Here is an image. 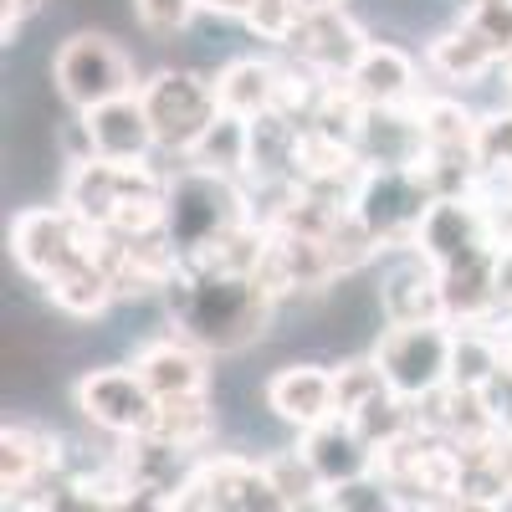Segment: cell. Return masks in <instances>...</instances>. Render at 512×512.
<instances>
[{"instance_id":"cell-14","label":"cell","mask_w":512,"mask_h":512,"mask_svg":"<svg viewBox=\"0 0 512 512\" xmlns=\"http://www.w3.org/2000/svg\"><path fill=\"white\" fill-rule=\"evenodd\" d=\"M82 128V144H88V154L82 159H108V164H149V154L159 149L154 139V123L134 98H118L108 108H93V113H82L77 118Z\"/></svg>"},{"instance_id":"cell-13","label":"cell","mask_w":512,"mask_h":512,"mask_svg":"<svg viewBox=\"0 0 512 512\" xmlns=\"http://www.w3.org/2000/svg\"><path fill=\"white\" fill-rule=\"evenodd\" d=\"M379 308L384 328H420V323H451L441 272L425 262L420 251H405V262L390 267V277L379 282Z\"/></svg>"},{"instance_id":"cell-33","label":"cell","mask_w":512,"mask_h":512,"mask_svg":"<svg viewBox=\"0 0 512 512\" xmlns=\"http://www.w3.org/2000/svg\"><path fill=\"white\" fill-rule=\"evenodd\" d=\"M251 6L256 0H200V11H210V16H251Z\"/></svg>"},{"instance_id":"cell-30","label":"cell","mask_w":512,"mask_h":512,"mask_svg":"<svg viewBox=\"0 0 512 512\" xmlns=\"http://www.w3.org/2000/svg\"><path fill=\"white\" fill-rule=\"evenodd\" d=\"M36 6H41V0H0V36L11 41V36L26 26V16H31Z\"/></svg>"},{"instance_id":"cell-27","label":"cell","mask_w":512,"mask_h":512,"mask_svg":"<svg viewBox=\"0 0 512 512\" xmlns=\"http://www.w3.org/2000/svg\"><path fill=\"white\" fill-rule=\"evenodd\" d=\"M308 21V6L303 0H256L246 26L251 36H262V41H277V47H287V41L297 36V26Z\"/></svg>"},{"instance_id":"cell-15","label":"cell","mask_w":512,"mask_h":512,"mask_svg":"<svg viewBox=\"0 0 512 512\" xmlns=\"http://www.w3.org/2000/svg\"><path fill=\"white\" fill-rule=\"evenodd\" d=\"M267 405L277 420H287L297 436L318 431L323 420L338 415V384H333V369L323 364H287L267 379Z\"/></svg>"},{"instance_id":"cell-31","label":"cell","mask_w":512,"mask_h":512,"mask_svg":"<svg viewBox=\"0 0 512 512\" xmlns=\"http://www.w3.org/2000/svg\"><path fill=\"white\" fill-rule=\"evenodd\" d=\"M497 297H502V313H512V231L502 236L497 251Z\"/></svg>"},{"instance_id":"cell-12","label":"cell","mask_w":512,"mask_h":512,"mask_svg":"<svg viewBox=\"0 0 512 512\" xmlns=\"http://www.w3.org/2000/svg\"><path fill=\"white\" fill-rule=\"evenodd\" d=\"M287 52L297 57V67H308L323 82H344L359 57L369 52V36L349 11H308V21L297 26V36L287 41Z\"/></svg>"},{"instance_id":"cell-2","label":"cell","mask_w":512,"mask_h":512,"mask_svg":"<svg viewBox=\"0 0 512 512\" xmlns=\"http://www.w3.org/2000/svg\"><path fill=\"white\" fill-rule=\"evenodd\" d=\"M164 308H169V318H175V333L190 338L195 349L231 354V349H246V344L262 338L277 303L256 287V277L180 267V277L164 287Z\"/></svg>"},{"instance_id":"cell-25","label":"cell","mask_w":512,"mask_h":512,"mask_svg":"<svg viewBox=\"0 0 512 512\" xmlns=\"http://www.w3.org/2000/svg\"><path fill=\"white\" fill-rule=\"evenodd\" d=\"M333 384H338V415L344 420H359L364 410H374L379 400H390V379H384V369L369 359H349V364H338L333 369Z\"/></svg>"},{"instance_id":"cell-1","label":"cell","mask_w":512,"mask_h":512,"mask_svg":"<svg viewBox=\"0 0 512 512\" xmlns=\"http://www.w3.org/2000/svg\"><path fill=\"white\" fill-rule=\"evenodd\" d=\"M62 205L77 221H88L103 236L134 241L159 236L169 221V175L154 164H108V159H77Z\"/></svg>"},{"instance_id":"cell-4","label":"cell","mask_w":512,"mask_h":512,"mask_svg":"<svg viewBox=\"0 0 512 512\" xmlns=\"http://www.w3.org/2000/svg\"><path fill=\"white\" fill-rule=\"evenodd\" d=\"M103 251H108V236L93 231L88 221H77L67 205H31L11 221V256L41 287L103 262Z\"/></svg>"},{"instance_id":"cell-19","label":"cell","mask_w":512,"mask_h":512,"mask_svg":"<svg viewBox=\"0 0 512 512\" xmlns=\"http://www.w3.org/2000/svg\"><path fill=\"white\" fill-rule=\"evenodd\" d=\"M277 93H282V67L267 57H236L216 72V98H221V113L231 118H246V123L272 118Z\"/></svg>"},{"instance_id":"cell-10","label":"cell","mask_w":512,"mask_h":512,"mask_svg":"<svg viewBox=\"0 0 512 512\" xmlns=\"http://www.w3.org/2000/svg\"><path fill=\"white\" fill-rule=\"evenodd\" d=\"M72 400H77L82 420L113 441H144L154 431V415H159V400L134 364L88 369L72 384Z\"/></svg>"},{"instance_id":"cell-8","label":"cell","mask_w":512,"mask_h":512,"mask_svg":"<svg viewBox=\"0 0 512 512\" xmlns=\"http://www.w3.org/2000/svg\"><path fill=\"white\" fill-rule=\"evenodd\" d=\"M451 354H456V328L451 323H420V328H384L374 344V364L384 369L390 390L405 405L431 400L451 384Z\"/></svg>"},{"instance_id":"cell-32","label":"cell","mask_w":512,"mask_h":512,"mask_svg":"<svg viewBox=\"0 0 512 512\" xmlns=\"http://www.w3.org/2000/svg\"><path fill=\"white\" fill-rule=\"evenodd\" d=\"M425 512H502V507H497V502H482V497H472V492H456V497L425 507Z\"/></svg>"},{"instance_id":"cell-17","label":"cell","mask_w":512,"mask_h":512,"mask_svg":"<svg viewBox=\"0 0 512 512\" xmlns=\"http://www.w3.org/2000/svg\"><path fill=\"white\" fill-rule=\"evenodd\" d=\"M134 369L144 374L154 400H190V395H205L210 390L205 354L190 344V338H180V333L149 338V344L134 354Z\"/></svg>"},{"instance_id":"cell-16","label":"cell","mask_w":512,"mask_h":512,"mask_svg":"<svg viewBox=\"0 0 512 512\" xmlns=\"http://www.w3.org/2000/svg\"><path fill=\"white\" fill-rule=\"evenodd\" d=\"M297 451H303V456L313 461V472L323 477V487H328V492L374 477V461H379V456H374V446L359 436V425H354V420H344V415H333V420H323V425H318V431H308Z\"/></svg>"},{"instance_id":"cell-11","label":"cell","mask_w":512,"mask_h":512,"mask_svg":"<svg viewBox=\"0 0 512 512\" xmlns=\"http://www.w3.org/2000/svg\"><path fill=\"white\" fill-rule=\"evenodd\" d=\"M175 512H292L267 482L262 461L246 456H210L175 497Z\"/></svg>"},{"instance_id":"cell-18","label":"cell","mask_w":512,"mask_h":512,"mask_svg":"<svg viewBox=\"0 0 512 512\" xmlns=\"http://www.w3.org/2000/svg\"><path fill=\"white\" fill-rule=\"evenodd\" d=\"M349 93L374 113V108H405L415 103V62L390 47V41H369V52L359 57V67L344 77Z\"/></svg>"},{"instance_id":"cell-5","label":"cell","mask_w":512,"mask_h":512,"mask_svg":"<svg viewBox=\"0 0 512 512\" xmlns=\"http://www.w3.org/2000/svg\"><path fill=\"white\" fill-rule=\"evenodd\" d=\"M502 236H507V231L497 226V216H492L482 200L456 195V200H436V205H431V216H425V226H420L415 251L441 272V282H451V277H466V272L497 267Z\"/></svg>"},{"instance_id":"cell-28","label":"cell","mask_w":512,"mask_h":512,"mask_svg":"<svg viewBox=\"0 0 512 512\" xmlns=\"http://www.w3.org/2000/svg\"><path fill=\"white\" fill-rule=\"evenodd\" d=\"M134 11L144 21V31L154 36H175L190 26V16L200 11V0H134Z\"/></svg>"},{"instance_id":"cell-26","label":"cell","mask_w":512,"mask_h":512,"mask_svg":"<svg viewBox=\"0 0 512 512\" xmlns=\"http://www.w3.org/2000/svg\"><path fill=\"white\" fill-rule=\"evenodd\" d=\"M461 26L482 41L497 67H512V0H472Z\"/></svg>"},{"instance_id":"cell-20","label":"cell","mask_w":512,"mask_h":512,"mask_svg":"<svg viewBox=\"0 0 512 512\" xmlns=\"http://www.w3.org/2000/svg\"><path fill=\"white\" fill-rule=\"evenodd\" d=\"M47 472H57V441L36 425H6L0 431V492H6V502L31 497Z\"/></svg>"},{"instance_id":"cell-29","label":"cell","mask_w":512,"mask_h":512,"mask_svg":"<svg viewBox=\"0 0 512 512\" xmlns=\"http://www.w3.org/2000/svg\"><path fill=\"white\" fill-rule=\"evenodd\" d=\"M482 169H512V108L482 118V144H477Z\"/></svg>"},{"instance_id":"cell-24","label":"cell","mask_w":512,"mask_h":512,"mask_svg":"<svg viewBox=\"0 0 512 512\" xmlns=\"http://www.w3.org/2000/svg\"><path fill=\"white\" fill-rule=\"evenodd\" d=\"M431 72L436 77H446V82H477V77H487L497 62L487 57V47L466 31V26H451V31H441L436 41H431Z\"/></svg>"},{"instance_id":"cell-23","label":"cell","mask_w":512,"mask_h":512,"mask_svg":"<svg viewBox=\"0 0 512 512\" xmlns=\"http://www.w3.org/2000/svg\"><path fill=\"white\" fill-rule=\"evenodd\" d=\"M262 472H267V482L277 487V497H282L292 512L323 507V497H328L323 477L313 472V461L297 451V446H292V451H277V456H262Z\"/></svg>"},{"instance_id":"cell-34","label":"cell","mask_w":512,"mask_h":512,"mask_svg":"<svg viewBox=\"0 0 512 512\" xmlns=\"http://www.w3.org/2000/svg\"><path fill=\"white\" fill-rule=\"evenodd\" d=\"M502 379L512 384V328H502Z\"/></svg>"},{"instance_id":"cell-6","label":"cell","mask_w":512,"mask_h":512,"mask_svg":"<svg viewBox=\"0 0 512 512\" xmlns=\"http://www.w3.org/2000/svg\"><path fill=\"white\" fill-rule=\"evenodd\" d=\"M52 82L57 93L77 108V113H93L108 108L118 98H134L144 82L134 77V57H128L113 36L103 31H77L67 36L57 57H52Z\"/></svg>"},{"instance_id":"cell-3","label":"cell","mask_w":512,"mask_h":512,"mask_svg":"<svg viewBox=\"0 0 512 512\" xmlns=\"http://www.w3.org/2000/svg\"><path fill=\"white\" fill-rule=\"evenodd\" d=\"M251 221H256V210L246 205L236 180L205 175V169H185V164H180V175H169L164 236H169V246L180 251V267L200 262L205 251H216L226 236H236Z\"/></svg>"},{"instance_id":"cell-22","label":"cell","mask_w":512,"mask_h":512,"mask_svg":"<svg viewBox=\"0 0 512 512\" xmlns=\"http://www.w3.org/2000/svg\"><path fill=\"white\" fill-rule=\"evenodd\" d=\"M216 431V410H210V395H190V400H159V415H154V431L149 441L169 446V451H200Z\"/></svg>"},{"instance_id":"cell-21","label":"cell","mask_w":512,"mask_h":512,"mask_svg":"<svg viewBox=\"0 0 512 512\" xmlns=\"http://www.w3.org/2000/svg\"><path fill=\"white\" fill-rule=\"evenodd\" d=\"M185 169H205V175H221V180L251 175V123L221 113L205 128V139L185 154Z\"/></svg>"},{"instance_id":"cell-9","label":"cell","mask_w":512,"mask_h":512,"mask_svg":"<svg viewBox=\"0 0 512 512\" xmlns=\"http://www.w3.org/2000/svg\"><path fill=\"white\" fill-rule=\"evenodd\" d=\"M431 205H436V195L425 190L415 169H369L354 195V216L374 236L379 251H415Z\"/></svg>"},{"instance_id":"cell-35","label":"cell","mask_w":512,"mask_h":512,"mask_svg":"<svg viewBox=\"0 0 512 512\" xmlns=\"http://www.w3.org/2000/svg\"><path fill=\"white\" fill-rule=\"evenodd\" d=\"M308 11H344V0H303Z\"/></svg>"},{"instance_id":"cell-7","label":"cell","mask_w":512,"mask_h":512,"mask_svg":"<svg viewBox=\"0 0 512 512\" xmlns=\"http://www.w3.org/2000/svg\"><path fill=\"white\" fill-rule=\"evenodd\" d=\"M139 103L154 123V139L169 154H190L205 128L221 118V98H216V77H200V72H180V67H164L154 77H144Z\"/></svg>"}]
</instances>
